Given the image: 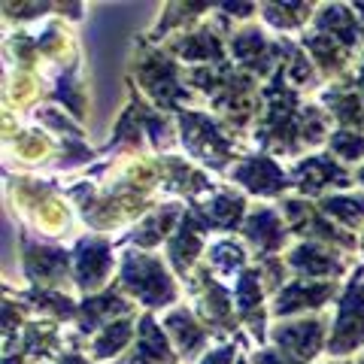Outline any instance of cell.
<instances>
[{"instance_id": "6da1fadb", "label": "cell", "mask_w": 364, "mask_h": 364, "mask_svg": "<svg viewBox=\"0 0 364 364\" xmlns=\"http://www.w3.org/2000/svg\"><path fill=\"white\" fill-rule=\"evenodd\" d=\"M228 361H231V349H222V355L219 358H210L207 364H228Z\"/></svg>"}]
</instances>
